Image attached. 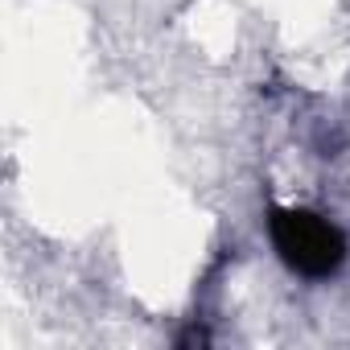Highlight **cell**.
<instances>
[{"label": "cell", "instance_id": "cell-1", "mask_svg": "<svg viewBox=\"0 0 350 350\" xmlns=\"http://www.w3.org/2000/svg\"><path fill=\"white\" fill-rule=\"evenodd\" d=\"M268 235L280 252V260L297 272V276H309V280H325L334 276L342 264H346V235L313 215V211H293V206H276L268 215Z\"/></svg>", "mask_w": 350, "mask_h": 350}]
</instances>
